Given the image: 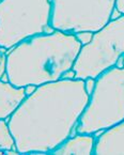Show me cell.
<instances>
[{"instance_id": "8", "label": "cell", "mask_w": 124, "mask_h": 155, "mask_svg": "<svg viewBox=\"0 0 124 155\" xmlns=\"http://www.w3.org/2000/svg\"><path fill=\"white\" fill-rule=\"evenodd\" d=\"M25 88L0 80V120H7L26 98Z\"/></svg>"}, {"instance_id": "12", "label": "cell", "mask_w": 124, "mask_h": 155, "mask_svg": "<svg viewBox=\"0 0 124 155\" xmlns=\"http://www.w3.org/2000/svg\"><path fill=\"white\" fill-rule=\"evenodd\" d=\"M7 55L0 50V80L3 79V77H7Z\"/></svg>"}, {"instance_id": "7", "label": "cell", "mask_w": 124, "mask_h": 155, "mask_svg": "<svg viewBox=\"0 0 124 155\" xmlns=\"http://www.w3.org/2000/svg\"><path fill=\"white\" fill-rule=\"evenodd\" d=\"M93 154H124V120L102 130L95 139Z\"/></svg>"}, {"instance_id": "4", "label": "cell", "mask_w": 124, "mask_h": 155, "mask_svg": "<svg viewBox=\"0 0 124 155\" xmlns=\"http://www.w3.org/2000/svg\"><path fill=\"white\" fill-rule=\"evenodd\" d=\"M51 17V0H0V48L11 49L29 38L48 32Z\"/></svg>"}, {"instance_id": "1", "label": "cell", "mask_w": 124, "mask_h": 155, "mask_svg": "<svg viewBox=\"0 0 124 155\" xmlns=\"http://www.w3.org/2000/svg\"><path fill=\"white\" fill-rule=\"evenodd\" d=\"M89 101L83 79L62 78L38 86L8 119L21 154L53 153L71 136Z\"/></svg>"}, {"instance_id": "10", "label": "cell", "mask_w": 124, "mask_h": 155, "mask_svg": "<svg viewBox=\"0 0 124 155\" xmlns=\"http://www.w3.org/2000/svg\"><path fill=\"white\" fill-rule=\"evenodd\" d=\"M13 149H15V140L9 127V123L5 120H0V151L5 152Z\"/></svg>"}, {"instance_id": "3", "label": "cell", "mask_w": 124, "mask_h": 155, "mask_svg": "<svg viewBox=\"0 0 124 155\" xmlns=\"http://www.w3.org/2000/svg\"><path fill=\"white\" fill-rule=\"evenodd\" d=\"M124 120V66L95 78L94 89L76 125L78 134H96Z\"/></svg>"}, {"instance_id": "2", "label": "cell", "mask_w": 124, "mask_h": 155, "mask_svg": "<svg viewBox=\"0 0 124 155\" xmlns=\"http://www.w3.org/2000/svg\"><path fill=\"white\" fill-rule=\"evenodd\" d=\"M80 48L73 33L53 30L37 34L9 49L7 80L26 87L62 79L73 68Z\"/></svg>"}, {"instance_id": "5", "label": "cell", "mask_w": 124, "mask_h": 155, "mask_svg": "<svg viewBox=\"0 0 124 155\" xmlns=\"http://www.w3.org/2000/svg\"><path fill=\"white\" fill-rule=\"evenodd\" d=\"M124 56V15L111 19L93 33L92 40L79 50L73 70L75 78H96L117 65Z\"/></svg>"}, {"instance_id": "14", "label": "cell", "mask_w": 124, "mask_h": 155, "mask_svg": "<svg viewBox=\"0 0 124 155\" xmlns=\"http://www.w3.org/2000/svg\"><path fill=\"white\" fill-rule=\"evenodd\" d=\"M116 8L122 15H124V0H116Z\"/></svg>"}, {"instance_id": "15", "label": "cell", "mask_w": 124, "mask_h": 155, "mask_svg": "<svg viewBox=\"0 0 124 155\" xmlns=\"http://www.w3.org/2000/svg\"><path fill=\"white\" fill-rule=\"evenodd\" d=\"M24 88H25L26 95H30V94H32L33 92L37 90L38 86H34V84H29V86H26V87H24Z\"/></svg>"}, {"instance_id": "16", "label": "cell", "mask_w": 124, "mask_h": 155, "mask_svg": "<svg viewBox=\"0 0 124 155\" xmlns=\"http://www.w3.org/2000/svg\"><path fill=\"white\" fill-rule=\"evenodd\" d=\"M123 64H124V56H123Z\"/></svg>"}, {"instance_id": "11", "label": "cell", "mask_w": 124, "mask_h": 155, "mask_svg": "<svg viewBox=\"0 0 124 155\" xmlns=\"http://www.w3.org/2000/svg\"><path fill=\"white\" fill-rule=\"evenodd\" d=\"M93 33L94 32H91V31H80L78 33H75V37L76 39L78 40L79 43L81 44V46H83L91 41L92 38H93Z\"/></svg>"}, {"instance_id": "13", "label": "cell", "mask_w": 124, "mask_h": 155, "mask_svg": "<svg viewBox=\"0 0 124 155\" xmlns=\"http://www.w3.org/2000/svg\"><path fill=\"white\" fill-rule=\"evenodd\" d=\"M94 84H95V78H87V79H85V87L89 95L92 93V91L94 89Z\"/></svg>"}, {"instance_id": "9", "label": "cell", "mask_w": 124, "mask_h": 155, "mask_svg": "<svg viewBox=\"0 0 124 155\" xmlns=\"http://www.w3.org/2000/svg\"><path fill=\"white\" fill-rule=\"evenodd\" d=\"M95 138L94 134H78L74 137H69L62 142L51 154L69 155V154H83L89 155L94 152Z\"/></svg>"}, {"instance_id": "6", "label": "cell", "mask_w": 124, "mask_h": 155, "mask_svg": "<svg viewBox=\"0 0 124 155\" xmlns=\"http://www.w3.org/2000/svg\"><path fill=\"white\" fill-rule=\"evenodd\" d=\"M53 29L96 32L111 21L116 0H51Z\"/></svg>"}]
</instances>
